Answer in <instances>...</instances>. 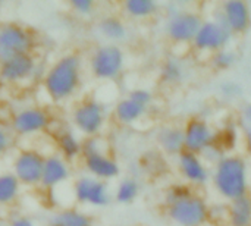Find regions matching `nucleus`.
<instances>
[{"label": "nucleus", "mask_w": 251, "mask_h": 226, "mask_svg": "<svg viewBox=\"0 0 251 226\" xmlns=\"http://www.w3.org/2000/svg\"><path fill=\"white\" fill-rule=\"evenodd\" d=\"M82 78V59L76 53L59 57L44 74L43 87L47 96L56 101L69 100L79 88Z\"/></svg>", "instance_id": "obj_1"}, {"label": "nucleus", "mask_w": 251, "mask_h": 226, "mask_svg": "<svg viewBox=\"0 0 251 226\" xmlns=\"http://www.w3.org/2000/svg\"><path fill=\"white\" fill-rule=\"evenodd\" d=\"M215 185L225 199L235 200L246 196V162L237 156H228L221 159L215 174Z\"/></svg>", "instance_id": "obj_2"}, {"label": "nucleus", "mask_w": 251, "mask_h": 226, "mask_svg": "<svg viewBox=\"0 0 251 226\" xmlns=\"http://www.w3.org/2000/svg\"><path fill=\"white\" fill-rule=\"evenodd\" d=\"M125 54L122 49L113 43L101 44L94 49L90 57V71L100 81L116 79L124 69Z\"/></svg>", "instance_id": "obj_3"}, {"label": "nucleus", "mask_w": 251, "mask_h": 226, "mask_svg": "<svg viewBox=\"0 0 251 226\" xmlns=\"http://www.w3.org/2000/svg\"><path fill=\"white\" fill-rule=\"evenodd\" d=\"M72 122L76 131L85 138L97 137L106 124L103 104L94 99H87L81 101L72 112Z\"/></svg>", "instance_id": "obj_4"}, {"label": "nucleus", "mask_w": 251, "mask_h": 226, "mask_svg": "<svg viewBox=\"0 0 251 226\" xmlns=\"http://www.w3.org/2000/svg\"><path fill=\"white\" fill-rule=\"evenodd\" d=\"M35 46L34 34L19 24H3L0 25V59L32 53Z\"/></svg>", "instance_id": "obj_5"}, {"label": "nucleus", "mask_w": 251, "mask_h": 226, "mask_svg": "<svg viewBox=\"0 0 251 226\" xmlns=\"http://www.w3.org/2000/svg\"><path fill=\"white\" fill-rule=\"evenodd\" d=\"M50 122L51 118L46 109L38 106H25L12 115L9 126L15 135L31 137L46 131Z\"/></svg>", "instance_id": "obj_6"}, {"label": "nucleus", "mask_w": 251, "mask_h": 226, "mask_svg": "<svg viewBox=\"0 0 251 226\" xmlns=\"http://www.w3.org/2000/svg\"><path fill=\"white\" fill-rule=\"evenodd\" d=\"M168 215L179 226H201L209 218V209L203 199L190 196L168 204Z\"/></svg>", "instance_id": "obj_7"}, {"label": "nucleus", "mask_w": 251, "mask_h": 226, "mask_svg": "<svg viewBox=\"0 0 251 226\" xmlns=\"http://www.w3.org/2000/svg\"><path fill=\"white\" fill-rule=\"evenodd\" d=\"M44 154L37 150H21L12 163V174L24 187H37L41 184L44 168Z\"/></svg>", "instance_id": "obj_8"}, {"label": "nucleus", "mask_w": 251, "mask_h": 226, "mask_svg": "<svg viewBox=\"0 0 251 226\" xmlns=\"http://www.w3.org/2000/svg\"><path fill=\"white\" fill-rule=\"evenodd\" d=\"M74 197L79 204L104 207L110 203L112 197L109 187L104 181L96 179L90 175L79 176L74 184Z\"/></svg>", "instance_id": "obj_9"}, {"label": "nucleus", "mask_w": 251, "mask_h": 226, "mask_svg": "<svg viewBox=\"0 0 251 226\" xmlns=\"http://www.w3.org/2000/svg\"><path fill=\"white\" fill-rule=\"evenodd\" d=\"M38 63L32 53L16 54L0 59V81L7 84H21L34 78Z\"/></svg>", "instance_id": "obj_10"}, {"label": "nucleus", "mask_w": 251, "mask_h": 226, "mask_svg": "<svg viewBox=\"0 0 251 226\" xmlns=\"http://www.w3.org/2000/svg\"><path fill=\"white\" fill-rule=\"evenodd\" d=\"M231 38V29L222 21L203 22L194 41V46L201 50H218L224 47Z\"/></svg>", "instance_id": "obj_11"}, {"label": "nucleus", "mask_w": 251, "mask_h": 226, "mask_svg": "<svg viewBox=\"0 0 251 226\" xmlns=\"http://www.w3.org/2000/svg\"><path fill=\"white\" fill-rule=\"evenodd\" d=\"M215 144V134L201 119H191L184 129V147L190 153H200Z\"/></svg>", "instance_id": "obj_12"}, {"label": "nucleus", "mask_w": 251, "mask_h": 226, "mask_svg": "<svg viewBox=\"0 0 251 226\" xmlns=\"http://www.w3.org/2000/svg\"><path fill=\"white\" fill-rule=\"evenodd\" d=\"M201 24L203 22L199 15L188 12L176 13L168 22V34L174 41L187 43L196 38Z\"/></svg>", "instance_id": "obj_13"}, {"label": "nucleus", "mask_w": 251, "mask_h": 226, "mask_svg": "<svg viewBox=\"0 0 251 226\" xmlns=\"http://www.w3.org/2000/svg\"><path fill=\"white\" fill-rule=\"evenodd\" d=\"M71 176L69 162L65 160L59 153H53L44 157V168L41 175V187L46 190L56 188L65 184Z\"/></svg>", "instance_id": "obj_14"}, {"label": "nucleus", "mask_w": 251, "mask_h": 226, "mask_svg": "<svg viewBox=\"0 0 251 226\" xmlns=\"http://www.w3.org/2000/svg\"><path fill=\"white\" fill-rule=\"evenodd\" d=\"M84 166L90 176L104 182L116 178L121 172L119 163L104 151L84 156Z\"/></svg>", "instance_id": "obj_15"}, {"label": "nucleus", "mask_w": 251, "mask_h": 226, "mask_svg": "<svg viewBox=\"0 0 251 226\" xmlns=\"http://www.w3.org/2000/svg\"><path fill=\"white\" fill-rule=\"evenodd\" d=\"M224 22L226 26L235 32H243L250 25V12L244 1L241 0H231L226 1L224 6Z\"/></svg>", "instance_id": "obj_16"}, {"label": "nucleus", "mask_w": 251, "mask_h": 226, "mask_svg": "<svg viewBox=\"0 0 251 226\" xmlns=\"http://www.w3.org/2000/svg\"><path fill=\"white\" fill-rule=\"evenodd\" d=\"M56 146H57L59 154L68 162H72L78 159L79 156H82V141L69 128H65L57 132Z\"/></svg>", "instance_id": "obj_17"}, {"label": "nucleus", "mask_w": 251, "mask_h": 226, "mask_svg": "<svg viewBox=\"0 0 251 226\" xmlns=\"http://www.w3.org/2000/svg\"><path fill=\"white\" fill-rule=\"evenodd\" d=\"M47 226H93V218L78 209H60L50 215Z\"/></svg>", "instance_id": "obj_18"}, {"label": "nucleus", "mask_w": 251, "mask_h": 226, "mask_svg": "<svg viewBox=\"0 0 251 226\" xmlns=\"http://www.w3.org/2000/svg\"><path fill=\"white\" fill-rule=\"evenodd\" d=\"M179 168L184 176L194 184H203L207 181V171L199 156L194 153L184 150L179 154Z\"/></svg>", "instance_id": "obj_19"}, {"label": "nucleus", "mask_w": 251, "mask_h": 226, "mask_svg": "<svg viewBox=\"0 0 251 226\" xmlns=\"http://www.w3.org/2000/svg\"><path fill=\"white\" fill-rule=\"evenodd\" d=\"M147 107L138 104L137 101L131 100L129 97L122 99L116 103L115 106V118L119 124L124 125H131L134 122H137L138 119H141L146 113Z\"/></svg>", "instance_id": "obj_20"}, {"label": "nucleus", "mask_w": 251, "mask_h": 226, "mask_svg": "<svg viewBox=\"0 0 251 226\" xmlns=\"http://www.w3.org/2000/svg\"><path fill=\"white\" fill-rule=\"evenodd\" d=\"M21 182L12 172L0 174V207L15 204L21 194Z\"/></svg>", "instance_id": "obj_21"}, {"label": "nucleus", "mask_w": 251, "mask_h": 226, "mask_svg": "<svg viewBox=\"0 0 251 226\" xmlns=\"http://www.w3.org/2000/svg\"><path fill=\"white\" fill-rule=\"evenodd\" d=\"M159 144L160 147L168 153V154H181L185 147H184V129L179 128H163L159 132Z\"/></svg>", "instance_id": "obj_22"}, {"label": "nucleus", "mask_w": 251, "mask_h": 226, "mask_svg": "<svg viewBox=\"0 0 251 226\" xmlns=\"http://www.w3.org/2000/svg\"><path fill=\"white\" fill-rule=\"evenodd\" d=\"M97 28L100 34L109 41H122L126 37V26L116 16L101 18L97 24Z\"/></svg>", "instance_id": "obj_23"}, {"label": "nucleus", "mask_w": 251, "mask_h": 226, "mask_svg": "<svg viewBox=\"0 0 251 226\" xmlns=\"http://www.w3.org/2000/svg\"><path fill=\"white\" fill-rule=\"evenodd\" d=\"M229 221L232 226L251 225V199L249 196L232 200L229 209Z\"/></svg>", "instance_id": "obj_24"}, {"label": "nucleus", "mask_w": 251, "mask_h": 226, "mask_svg": "<svg viewBox=\"0 0 251 226\" xmlns=\"http://www.w3.org/2000/svg\"><path fill=\"white\" fill-rule=\"evenodd\" d=\"M138 193H140L138 182L132 178H125L119 182V185L115 191V199L121 204H129L137 199Z\"/></svg>", "instance_id": "obj_25"}, {"label": "nucleus", "mask_w": 251, "mask_h": 226, "mask_svg": "<svg viewBox=\"0 0 251 226\" xmlns=\"http://www.w3.org/2000/svg\"><path fill=\"white\" fill-rule=\"evenodd\" d=\"M124 7L126 13L134 18H147L156 12L157 4L153 0H126Z\"/></svg>", "instance_id": "obj_26"}, {"label": "nucleus", "mask_w": 251, "mask_h": 226, "mask_svg": "<svg viewBox=\"0 0 251 226\" xmlns=\"http://www.w3.org/2000/svg\"><path fill=\"white\" fill-rule=\"evenodd\" d=\"M162 81L168 84H175L182 78V66L176 60H166L160 71Z\"/></svg>", "instance_id": "obj_27"}, {"label": "nucleus", "mask_w": 251, "mask_h": 226, "mask_svg": "<svg viewBox=\"0 0 251 226\" xmlns=\"http://www.w3.org/2000/svg\"><path fill=\"white\" fill-rule=\"evenodd\" d=\"M12 143H13V132L10 126L0 121V157L10 150Z\"/></svg>", "instance_id": "obj_28"}, {"label": "nucleus", "mask_w": 251, "mask_h": 226, "mask_svg": "<svg viewBox=\"0 0 251 226\" xmlns=\"http://www.w3.org/2000/svg\"><path fill=\"white\" fill-rule=\"evenodd\" d=\"M241 128L244 131V135H246V143H247V147L251 151V104L246 106L244 110H243V115H241Z\"/></svg>", "instance_id": "obj_29"}, {"label": "nucleus", "mask_w": 251, "mask_h": 226, "mask_svg": "<svg viewBox=\"0 0 251 226\" xmlns=\"http://www.w3.org/2000/svg\"><path fill=\"white\" fill-rule=\"evenodd\" d=\"M193 196L190 188L185 187V185H176V187H172L169 191H168V196H166V203L171 204L176 200H181V199H185V197H190Z\"/></svg>", "instance_id": "obj_30"}, {"label": "nucleus", "mask_w": 251, "mask_h": 226, "mask_svg": "<svg viewBox=\"0 0 251 226\" xmlns=\"http://www.w3.org/2000/svg\"><path fill=\"white\" fill-rule=\"evenodd\" d=\"M131 100H134V101H137L138 104H141V106H144V107H147L149 104H150V101H151V93L150 91H147V90H144V88H137V90H132L131 93H129V96H128Z\"/></svg>", "instance_id": "obj_31"}, {"label": "nucleus", "mask_w": 251, "mask_h": 226, "mask_svg": "<svg viewBox=\"0 0 251 226\" xmlns=\"http://www.w3.org/2000/svg\"><path fill=\"white\" fill-rule=\"evenodd\" d=\"M71 7L79 15H88L94 10L93 0H71Z\"/></svg>", "instance_id": "obj_32"}, {"label": "nucleus", "mask_w": 251, "mask_h": 226, "mask_svg": "<svg viewBox=\"0 0 251 226\" xmlns=\"http://www.w3.org/2000/svg\"><path fill=\"white\" fill-rule=\"evenodd\" d=\"M99 151H103V149L100 147V140L97 137L85 138L82 141V157L93 154V153H99Z\"/></svg>", "instance_id": "obj_33"}, {"label": "nucleus", "mask_w": 251, "mask_h": 226, "mask_svg": "<svg viewBox=\"0 0 251 226\" xmlns=\"http://www.w3.org/2000/svg\"><path fill=\"white\" fill-rule=\"evenodd\" d=\"M235 60V56L234 53L231 51H219L216 56H215V65L221 69H225V68H229Z\"/></svg>", "instance_id": "obj_34"}, {"label": "nucleus", "mask_w": 251, "mask_h": 226, "mask_svg": "<svg viewBox=\"0 0 251 226\" xmlns=\"http://www.w3.org/2000/svg\"><path fill=\"white\" fill-rule=\"evenodd\" d=\"M7 226H37V224L28 216H16V218L10 219Z\"/></svg>", "instance_id": "obj_35"}, {"label": "nucleus", "mask_w": 251, "mask_h": 226, "mask_svg": "<svg viewBox=\"0 0 251 226\" xmlns=\"http://www.w3.org/2000/svg\"><path fill=\"white\" fill-rule=\"evenodd\" d=\"M235 141H237V134H235V131H234V129H228V131H225V140L222 141V143L225 144V147L232 149Z\"/></svg>", "instance_id": "obj_36"}, {"label": "nucleus", "mask_w": 251, "mask_h": 226, "mask_svg": "<svg viewBox=\"0 0 251 226\" xmlns=\"http://www.w3.org/2000/svg\"><path fill=\"white\" fill-rule=\"evenodd\" d=\"M0 226H4V225H3V222H1V221H0Z\"/></svg>", "instance_id": "obj_37"}]
</instances>
